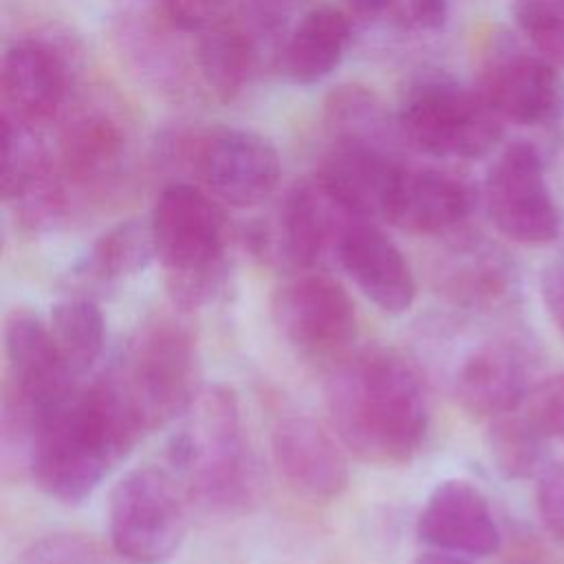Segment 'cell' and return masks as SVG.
I'll use <instances>...</instances> for the list:
<instances>
[{"mask_svg":"<svg viewBox=\"0 0 564 564\" xmlns=\"http://www.w3.org/2000/svg\"><path fill=\"white\" fill-rule=\"evenodd\" d=\"M339 443L372 465H405L425 445L430 403L419 372L388 348L352 350L324 383Z\"/></svg>","mask_w":564,"mask_h":564,"instance_id":"1","label":"cell"},{"mask_svg":"<svg viewBox=\"0 0 564 564\" xmlns=\"http://www.w3.org/2000/svg\"><path fill=\"white\" fill-rule=\"evenodd\" d=\"M143 436L99 377L77 386L35 421L20 458L42 494L62 505H82Z\"/></svg>","mask_w":564,"mask_h":564,"instance_id":"2","label":"cell"},{"mask_svg":"<svg viewBox=\"0 0 564 564\" xmlns=\"http://www.w3.org/2000/svg\"><path fill=\"white\" fill-rule=\"evenodd\" d=\"M167 458L185 494L207 511L231 516L256 502L258 465L229 388L198 392L170 438Z\"/></svg>","mask_w":564,"mask_h":564,"instance_id":"3","label":"cell"},{"mask_svg":"<svg viewBox=\"0 0 564 564\" xmlns=\"http://www.w3.org/2000/svg\"><path fill=\"white\" fill-rule=\"evenodd\" d=\"M150 229L174 306L198 311L225 295L229 229L218 198L192 183H170L154 200Z\"/></svg>","mask_w":564,"mask_h":564,"instance_id":"4","label":"cell"},{"mask_svg":"<svg viewBox=\"0 0 564 564\" xmlns=\"http://www.w3.org/2000/svg\"><path fill=\"white\" fill-rule=\"evenodd\" d=\"M101 377L143 434L183 416L203 390L196 339L174 317L139 326Z\"/></svg>","mask_w":564,"mask_h":564,"instance_id":"5","label":"cell"},{"mask_svg":"<svg viewBox=\"0 0 564 564\" xmlns=\"http://www.w3.org/2000/svg\"><path fill=\"white\" fill-rule=\"evenodd\" d=\"M4 383H2V445L4 454L22 456L35 421L79 386L66 368L48 322L26 308L4 317Z\"/></svg>","mask_w":564,"mask_h":564,"instance_id":"6","label":"cell"},{"mask_svg":"<svg viewBox=\"0 0 564 564\" xmlns=\"http://www.w3.org/2000/svg\"><path fill=\"white\" fill-rule=\"evenodd\" d=\"M401 139L412 148L445 159H478L502 137L505 121L478 88L449 77L416 82L397 115Z\"/></svg>","mask_w":564,"mask_h":564,"instance_id":"7","label":"cell"},{"mask_svg":"<svg viewBox=\"0 0 564 564\" xmlns=\"http://www.w3.org/2000/svg\"><path fill=\"white\" fill-rule=\"evenodd\" d=\"M185 489L165 469L145 465L123 474L108 500V538L128 564H165L187 531Z\"/></svg>","mask_w":564,"mask_h":564,"instance_id":"8","label":"cell"},{"mask_svg":"<svg viewBox=\"0 0 564 564\" xmlns=\"http://www.w3.org/2000/svg\"><path fill=\"white\" fill-rule=\"evenodd\" d=\"M271 315L289 348L304 361L330 368L352 352L357 311L346 289L322 273H295L275 289Z\"/></svg>","mask_w":564,"mask_h":564,"instance_id":"9","label":"cell"},{"mask_svg":"<svg viewBox=\"0 0 564 564\" xmlns=\"http://www.w3.org/2000/svg\"><path fill=\"white\" fill-rule=\"evenodd\" d=\"M538 383V357L518 333H487L452 361L447 386L456 403L478 416L496 419L518 410Z\"/></svg>","mask_w":564,"mask_h":564,"instance_id":"10","label":"cell"},{"mask_svg":"<svg viewBox=\"0 0 564 564\" xmlns=\"http://www.w3.org/2000/svg\"><path fill=\"white\" fill-rule=\"evenodd\" d=\"M485 205L496 229L522 245H544L560 234V212L546 183L544 159L529 141L507 145L485 178Z\"/></svg>","mask_w":564,"mask_h":564,"instance_id":"11","label":"cell"},{"mask_svg":"<svg viewBox=\"0 0 564 564\" xmlns=\"http://www.w3.org/2000/svg\"><path fill=\"white\" fill-rule=\"evenodd\" d=\"M185 159L203 187L234 207L262 203L280 181L278 150L251 130H205L185 143Z\"/></svg>","mask_w":564,"mask_h":564,"instance_id":"12","label":"cell"},{"mask_svg":"<svg viewBox=\"0 0 564 564\" xmlns=\"http://www.w3.org/2000/svg\"><path fill=\"white\" fill-rule=\"evenodd\" d=\"M476 88L505 123L540 126L564 106L560 68L513 40H498L491 46Z\"/></svg>","mask_w":564,"mask_h":564,"instance_id":"13","label":"cell"},{"mask_svg":"<svg viewBox=\"0 0 564 564\" xmlns=\"http://www.w3.org/2000/svg\"><path fill=\"white\" fill-rule=\"evenodd\" d=\"M350 214L335 205L317 181L297 183L282 200L271 225L253 238L256 251L289 273L311 271Z\"/></svg>","mask_w":564,"mask_h":564,"instance_id":"14","label":"cell"},{"mask_svg":"<svg viewBox=\"0 0 564 564\" xmlns=\"http://www.w3.org/2000/svg\"><path fill=\"white\" fill-rule=\"evenodd\" d=\"M68 62L59 46L40 40H18L2 55V119L37 130L57 117L68 97Z\"/></svg>","mask_w":564,"mask_h":564,"instance_id":"15","label":"cell"},{"mask_svg":"<svg viewBox=\"0 0 564 564\" xmlns=\"http://www.w3.org/2000/svg\"><path fill=\"white\" fill-rule=\"evenodd\" d=\"M333 251L352 284L383 313L401 315L414 304L416 280L412 267L375 220L348 216Z\"/></svg>","mask_w":564,"mask_h":564,"instance_id":"16","label":"cell"},{"mask_svg":"<svg viewBox=\"0 0 564 564\" xmlns=\"http://www.w3.org/2000/svg\"><path fill=\"white\" fill-rule=\"evenodd\" d=\"M271 456L286 487L306 500L326 502L348 487L350 471L341 445L306 414H284L275 421Z\"/></svg>","mask_w":564,"mask_h":564,"instance_id":"17","label":"cell"},{"mask_svg":"<svg viewBox=\"0 0 564 564\" xmlns=\"http://www.w3.org/2000/svg\"><path fill=\"white\" fill-rule=\"evenodd\" d=\"M416 535L434 551L487 557L500 549V529L487 496L465 478H445L427 496Z\"/></svg>","mask_w":564,"mask_h":564,"instance_id":"18","label":"cell"},{"mask_svg":"<svg viewBox=\"0 0 564 564\" xmlns=\"http://www.w3.org/2000/svg\"><path fill=\"white\" fill-rule=\"evenodd\" d=\"M476 192L458 174L401 165L386 220L403 231L438 236L460 227L474 212Z\"/></svg>","mask_w":564,"mask_h":564,"instance_id":"19","label":"cell"},{"mask_svg":"<svg viewBox=\"0 0 564 564\" xmlns=\"http://www.w3.org/2000/svg\"><path fill=\"white\" fill-rule=\"evenodd\" d=\"M436 289L460 311L489 315L516 300L518 269L500 247L487 240H467L441 262Z\"/></svg>","mask_w":564,"mask_h":564,"instance_id":"20","label":"cell"},{"mask_svg":"<svg viewBox=\"0 0 564 564\" xmlns=\"http://www.w3.org/2000/svg\"><path fill=\"white\" fill-rule=\"evenodd\" d=\"M401 165L390 152L335 143L324 156L315 181L350 216L386 220Z\"/></svg>","mask_w":564,"mask_h":564,"instance_id":"21","label":"cell"},{"mask_svg":"<svg viewBox=\"0 0 564 564\" xmlns=\"http://www.w3.org/2000/svg\"><path fill=\"white\" fill-rule=\"evenodd\" d=\"M126 148L121 123L101 110H86L64 123L55 163L70 189L97 187L115 176Z\"/></svg>","mask_w":564,"mask_h":564,"instance_id":"22","label":"cell"},{"mask_svg":"<svg viewBox=\"0 0 564 564\" xmlns=\"http://www.w3.org/2000/svg\"><path fill=\"white\" fill-rule=\"evenodd\" d=\"M350 42L348 15L330 4L311 9L284 40L280 70L295 84H315L330 75Z\"/></svg>","mask_w":564,"mask_h":564,"instance_id":"23","label":"cell"},{"mask_svg":"<svg viewBox=\"0 0 564 564\" xmlns=\"http://www.w3.org/2000/svg\"><path fill=\"white\" fill-rule=\"evenodd\" d=\"M258 62L253 35L225 18L198 33L196 66L205 86L223 101L234 99L249 84Z\"/></svg>","mask_w":564,"mask_h":564,"instance_id":"24","label":"cell"},{"mask_svg":"<svg viewBox=\"0 0 564 564\" xmlns=\"http://www.w3.org/2000/svg\"><path fill=\"white\" fill-rule=\"evenodd\" d=\"M156 258L150 220H121L106 229L82 260L75 264V275L93 284H112L141 273Z\"/></svg>","mask_w":564,"mask_h":564,"instance_id":"25","label":"cell"},{"mask_svg":"<svg viewBox=\"0 0 564 564\" xmlns=\"http://www.w3.org/2000/svg\"><path fill=\"white\" fill-rule=\"evenodd\" d=\"M324 126L337 145L390 152L392 126L381 101L361 86H339L324 101Z\"/></svg>","mask_w":564,"mask_h":564,"instance_id":"26","label":"cell"},{"mask_svg":"<svg viewBox=\"0 0 564 564\" xmlns=\"http://www.w3.org/2000/svg\"><path fill=\"white\" fill-rule=\"evenodd\" d=\"M48 328L66 368L79 379L101 357L106 344L104 313L88 295H70L53 304Z\"/></svg>","mask_w":564,"mask_h":564,"instance_id":"27","label":"cell"},{"mask_svg":"<svg viewBox=\"0 0 564 564\" xmlns=\"http://www.w3.org/2000/svg\"><path fill=\"white\" fill-rule=\"evenodd\" d=\"M549 443L522 405L489 421V456L505 478H538L549 467Z\"/></svg>","mask_w":564,"mask_h":564,"instance_id":"28","label":"cell"},{"mask_svg":"<svg viewBox=\"0 0 564 564\" xmlns=\"http://www.w3.org/2000/svg\"><path fill=\"white\" fill-rule=\"evenodd\" d=\"M511 13L527 44L564 68V0H513Z\"/></svg>","mask_w":564,"mask_h":564,"instance_id":"29","label":"cell"},{"mask_svg":"<svg viewBox=\"0 0 564 564\" xmlns=\"http://www.w3.org/2000/svg\"><path fill=\"white\" fill-rule=\"evenodd\" d=\"M522 410L549 441L564 443V372L538 381Z\"/></svg>","mask_w":564,"mask_h":564,"instance_id":"30","label":"cell"},{"mask_svg":"<svg viewBox=\"0 0 564 564\" xmlns=\"http://www.w3.org/2000/svg\"><path fill=\"white\" fill-rule=\"evenodd\" d=\"M535 507L544 529L564 544V460L549 463L538 476Z\"/></svg>","mask_w":564,"mask_h":564,"instance_id":"31","label":"cell"},{"mask_svg":"<svg viewBox=\"0 0 564 564\" xmlns=\"http://www.w3.org/2000/svg\"><path fill=\"white\" fill-rule=\"evenodd\" d=\"M22 564H106L99 551L77 535H51L37 542Z\"/></svg>","mask_w":564,"mask_h":564,"instance_id":"32","label":"cell"},{"mask_svg":"<svg viewBox=\"0 0 564 564\" xmlns=\"http://www.w3.org/2000/svg\"><path fill=\"white\" fill-rule=\"evenodd\" d=\"M167 20L181 29L200 33L227 18L229 0H163Z\"/></svg>","mask_w":564,"mask_h":564,"instance_id":"33","label":"cell"},{"mask_svg":"<svg viewBox=\"0 0 564 564\" xmlns=\"http://www.w3.org/2000/svg\"><path fill=\"white\" fill-rule=\"evenodd\" d=\"M542 302L551 322L564 337V260L553 262L542 275Z\"/></svg>","mask_w":564,"mask_h":564,"instance_id":"34","label":"cell"},{"mask_svg":"<svg viewBox=\"0 0 564 564\" xmlns=\"http://www.w3.org/2000/svg\"><path fill=\"white\" fill-rule=\"evenodd\" d=\"M452 0H410V15L416 26L436 31L445 24Z\"/></svg>","mask_w":564,"mask_h":564,"instance_id":"35","label":"cell"},{"mask_svg":"<svg viewBox=\"0 0 564 564\" xmlns=\"http://www.w3.org/2000/svg\"><path fill=\"white\" fill-rule=\"evenodd\" d=\"M412 564H471L469 557L454 555V553H443V551H425L421 553Z\"/></svg>","mask_w":564,"mask_h":564,"instance_id":"36","label":"cell"},{"mask_svg":"<svg viewBox=\"0 0 564 564\" xmlns=\"http://www.w3.org/2000/svg\"><path fill=\"white\" fill-rule=\"evenodd\" d=\"M346 7L359 15H377L386 11L394 0H344Z\"/></svg>","mask_w":564,"mask_h":564,"instance_id":"37","label":"cell"}]
</instances>
